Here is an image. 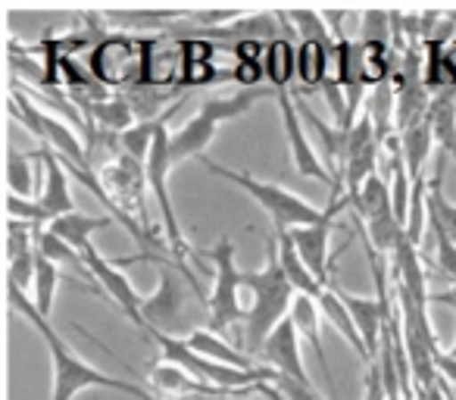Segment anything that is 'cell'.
<instances>
[{"mask_svg": "<svg viewBox=\"0 0 456 400\" xmlns=\"http://www.w3.org/2000/svg\"><path fill=\"white\" fill-rule=\"evenodd\" d=\"M38 157V153H22V151H13L10 147L7 151V182H10V194L16 197H28L35 188V178L32 176H45V163H41V169L32 172V159Z\"/></svg>", "mask_w": 456, "mask_h": 400, "instance_id": "cell-25", "label": "cell"}, {"mask_svg": "<svg viewBox=\"0 0 456 400\" xmlns=\"http://www.w3.org/2000/svg\"><path fill=\"white\" fill-rule=\"evenodd\" d=\"M435 363H437V372H441V379L444 381H453V385H456V360H453V356H447L444 350H437Z\"/></svg>", "mask_w": 456, "mask_h": 400, "instance_id": "cell-34", "label": "cell"}, {"mask_svg": "<svg viewBox=\"0 0 456 400\" xmlns=\"http://www.w3.org/2000/svg\"><path fill=\"white\" fill-rule=\"evenodd\" d=\"M144 331H163V335H175L188 325L184 319V288L172 269L159 273V285L151 298H144Z\"/></svg>", "mask_w": 456, "mask_h": 400, "instance_id": "cell-7", "label": "cell"}, {"mask_svg": "<svg viewBox=\"0 0 456 400\" xmlns=\"http://www.w3.org/2000/svg\"><path fill=\"white\" fill-rule=\"evenodd\" d=\"M335 223H319V225H304V229H288L297 244V254L304 257V263L310 266V273L322 282L325 288L335 285L331 279V260H329V235Z\"/></svg>", "mask_w": 456, "mask_h": 400, "instance_id": "cell-16", "label": "cell"}, {"mask_svg": "<svg viewBox=\"0 0 456 400\" xmlns=\"http://www.w3.org/2000/svg\"><path fill=\"white\" fill-rule=\"evenodd\" d=\"M116 219L113 216H88V213H69V216H60L51 223V232L57 238H63L69 248L85 250L91 244V235L101 229H110Z\"/></svg>", "mask_w": 456, "mask_h": 400, "instance_id": "cell-20", "label": "cell"}, {"mask_svg": "<svg viewBox=\"0 0 456 400\" xmlns=\"http://www.w3.org/2000/svg\"><path fill=\"white\" fill-rule=\"evenodd\" d=\"M428 219H431V229H435V254H437V266L444 269V275L447 279H453L456 282V244L450 241V235H447V229L441 225V219L431 213V207H428Z\"/></svg>", "mask_w": 456, "mask_h": 400, "instance_id": "cell-29", "label": "cell"}, {"mask_svg": "<svg viewBox=\"0 0 456 400\" xmlns=\"http://www.w3.org/2000/svg\"><path fill=\"white\" fill-rule=\"evenodd\" d=\"M94 72L103 82H128L132 76H144V45L134 51L132 41L126 38H107L94 51Z\"/></svg>", "mask_w": 456, "mask_h": 400, "instance_id": "cell-12", "label": "cell"}, {"mask_svg": "<svg viewBox=\"0 0 456 400\" xmlns=\"http://www.w3.org/2000/svg\"><path fill=\"white\" fill-rule=\"evenodd\" d=\"M403 400H416V388H412L410 394H403Z\"/></svg>", "mask_w": 456, "mask_h": 400, "instance_id": "cell-35", "label": "cell"}, {"mask_svg": "<svg viewBox=\"0 0 456 400\" xmlns=\"http://www.w3.org/2000/svg\"><path fill=\"white\" fill-rule=\"evenodd\" d=\"M447 400H456V397H453V394H450V391H447Z\"/></svg>", "mask_w": 456, "mask_h": 400, "instance_id": "cell-37", "label": "cell"}, {"mask_svg": "<svg viewBox=\"0 0 456 400\" xmlns=\"http://www.w3.org/2000/svg\"><path fill=\"white\" fill-rule=\"evenodd\" d=\"M275 94H279L275 88H244L232 97H207L200 103V113H207L213 122H228L248 113L260 97H275Z\"/></svg>", "mask_w": 456, "mask_h": 400, "instance_id": "cell-22", "label": "cell"}, {"mask_svg": "<svg viewBox=\"0 0 456 400\" xmlns=\"http://www.w3.org/2000/svg\"><path fill=\"white\" fill-rule=\"evenodd\" d=\"M241 285L250 294L248 306H244L248 310V319H244L248 322V354H260L263 344L269 341V335L291 316L294 298H297L285 269H281L275 235L266 241V263H263V269L241 273Z\"/></svg>", "mask_w": 456, "mask_h": 400, "instance_id": "cell-2", "label": "cell"}, {"mask_svg": "<svg viewBox=\"0 0 456 400\" xmlns=\"http://www.w3.org/2000/svg\"><path fill=\"white\" fill-rule=\"evenodd\" d=\"M331 291L338 294V298L344 300V306L350 310V316H354L356 329H360L362 335V344H366L369 356H372L375 363V354H381V335H385V325H387V316L394 313L391 304H385V300H372V298H356V294H347L341 285H331Z\"/></svg>", "mask_w": 456, "mask_h": 400, "instance_id": "cell-10", "label": "cell"}, {"mask_svg": "<svg viewBox=\"0 0 456 400\" xmlns=\"http://www.w3.org/2000/svg\"><path fill=\"white\" fill-rule=\"evenodd\" d=\"M228 400H241V397H228Z\"/></svg>", "mask_w": 456, "mask_h": 400, "instance_id": "cell-38", "label": "cell"}, {"mask_svg": "<svg viewBox=\"0 0 456 400\" xmlns=\"http://www.w3.org/2000/svg\"><path fill=\"white\" fill-rule=\"evenodd\" d=\"M288 20L294 22V29L300 32V41H316V45H335L325 29V16H319L316 10H291Z\"/></svg>", "mask_w": 456, "mask_h": 400, "instance_id": "cell-27", "label": "cell"}, {"mask_svg": "<svg viewBox=\"0 0 456 400\" xmlns=\"http://www.w3.org/2000/svg\"><path fill=\"white\" fill-rule=\"evenodd\" d=\"M151 385L157 388V391L163 394H175V397H191V394H200V397H219V400H228L235 397L232 391H225V388H216V385H207V381L194 379L191 372H184L182 366H175V363H166L159 360L157 366H151Z\"/></svg>", "mask_w": 456, "mask_h": 400, "instance_id": "cell-15", "label": "cell"}, {"mask_svg": "<svg viewBox=\"0 0 456 400\" xmlns=\"http://www.w3.org/2000/svg\"><path fill=\"white\" fill-rule=\"evenodd\" d=\"M263 72H266L269 88H288L297 78V47L288 38L266 41V47H263Z\"/></svg>", "mask_w": 456, "mask_h": 400, "instance_id": "cell-18", "label": "cell"}, {"mask_svg": "<svg viewBox=\"0 0 456 400\" xmlns=\"http://www.w3.org/2000/svg\"><path fill=\"white\" fill-rule=\"evenodd\" d=\"M260 356L266 360V366H273L279 375L310 385V375H306V369H304V356H300L297 325H294L291 316H288L285 322L269 335V341L263 344Z\"/></svg>", "mask_w": 456, "mask_h": 400, "instance_id": "cell-11", "label": "cell"}, {"mask_svg": "<svg viewBox=\"0 0 456 400\" xmlns=\"http://www.w3.org/2000/svg\"><path fill=\"white\" fill-rule=\"evenodd\" d=\"M38 159L45 163V176H41V191H38V200L41 207L47 210V216L60 219V216H69V213H76V200H72L69 194V172H66L63 159L57 157V153L51 151L47 144H41Z\"/></svg>", "mask_w": 456, "mask_h": 400, "instance_id": "cell-9", "label": "cell"}, {"mask_svg": "<svg viewBox=\"0 0 456 400\" xmlns=\"http://www.w3.org/2000/svg\"><path fill=\"white\" fill-rule=\"evenodd\" d=\"M447 356H453V360H456V341H453V347L447 350Z\"/></svg>", "mask_w": 456, "mask_h": 400, "instance_id": "cell-36", "label": "cell"}, {"mask_svg": "<svg viewBox=\"0 0 456 400\" xmlns=\"http://www.w3.org/2000/svg\"><path fill=\"white\" fill-rule=\"evenodd\" d=\"M216 128H219V122H213L207 113H200L197 110L194 116H191L188 122H182V128L178 132H169V159H172V169H175L178 163H184V159L191 157H207V147L209 141L216 138Z\"/></svg>", "mask_w": 456, "mask_h": 400, "instance_id": "cell-14", "label": "cell"}, {"mask_svg": "<svg viewBox=\"0 0 456 400\" xmlns=\"http://www.w3.org/2000/svg\"><path fill=\"white\" fill-rule=\"evenodd\" d=\"M428 207H431V213L441 219L444 229H447L450 241L456 244V204H450L447 197H444V159L437 163L435 178L428 182Z\"/></svg>", "mask_w": 456, "mask_h": 400, "instance_id": "cell-26", "label": "cell"}, {"mask_svg": "<svg viewBox=\"0 0 456 400\" xmlns=\"http://www.w3.org/2000/svg\"><path fill=\"white\" fill-rule=\"evenodd\" d=\"M10 306H13L16 313H22V316L35 325V331L45 338L47 350H51V360H53V397L51 400H76V394H82L85 388H110V391L128 394V397H134V400H163L153 391H147L144 385H138V381L116 379V375H107V372H101V369L88 366L85 360H78L69 350V344L60 338V331L51 325V319L35 310V300H28L22 288L10 285Z\"/></svg>", "mask_w": 456, "mask_h": 400, "instance_id": "cell-1", "label": "cell"}, {"mask_svg": "<svg viewBox=\"0 0 456 400\" xmlns=\"http://www.w3.org/2000/svg\"><path fill=\"white\" fill-rule=\"evenodd\" d=\"M279 391L285 394L288 400H322L316 391H313V385H304V381H294V379H285V375H279Z\"/></svg>", "mask_w": 456, "mask_h": 400, "instance_id": "cell-32", "label": "cell"}, {"mask_svg": "<svg viewBox=\"0 0 456 400\" xmlns=\"http://www.w3.org/2000/svg\"><path fill=\"white\" fill-rule=\"evenodd\" d=\"M291 319H294V325H297V335L304 338V341L313 347V354H316L319 369H322L325 381H329L331 400H338L335 375H331L329 356H325V344H322V310H319V304L313 298H304V294H297V298H294V306H291Z\"/></svg>", "mask_w": 456, "mask_h": 400, "instance_id": "cell-13", "label": "cell"}, {"mask_svg": "<svg viewBox=\"0 0 456 400\" xmlns=\"http://www.w3.org/2000/svg\"><path fill=\"white\" fill-rule=\"evenodd\" d=\"M319 304V310H322V316H325V322H331L338 331H341V338L344 341H350V347L356 350V354L362 356L366 363H372V356H369V350H366V344H362V335H360V329H356V322H354V316H350V310L344 306V300L338 298L331 288H325V294L316 300Z\"/></svg>", "mask_w": 456, "mask_h": 400, "instance_id": "cell-21", "label": "cell"}, {"mask_svg": "<svg viewBox=\"0 0 456 400\" xmlns=\"http://www.w3.org/2000/svg\"><path fill=\"white\" fill-rule=\"evenodd\" d=\"M200 257L213 260L216 266V282H213V291L207 298V313H209V331H225L232 325H238L241 319H248V310H244V300H241V269L235 266V244L228 241V238H219L216 248L203 250Z\"/></svg>", "mask_w": 456, "mask_h": 400, "instance_id": "cell-4", "label": "cell"}, {"mask_svg": "<svg viewBox=\"0 0 456 400\" xmlns=\"http://www.w3.org/2000/svg\"><path fill=\"white\" fill-rule=\"evenodd\" d=\"M188 344L197 350V354L207 356V360H213V363H225V366H235V369H254L250 356H244L241 350H235L228 341H222V338L216 335V331H209V329L191 331Z\"/></svg>", "mask_w": 456, "mask_h": 400, "instance_id": "cell-23", "label": "cell"}, {"mask_svg": "<svg viewBox=\"0 0 456 400\" xmlns=\"http://www.w3.org/2000/svg\"><path fill=\"white\" fill-rule=\"evenodd\" d=\"M7 213H10V219H16V223H26V225H35V229H45V225H51V216H47L45 207H41L38 200H28V197L10 194L7 197Z\"/></svg>", "mask_w": 456, "mask_h": 400, "instance_id": "cell-28", "label": "cell"}, {"mask_svg": "<svg viewBox=\"0 0 456 400\" xmlns=\"http://www.w3.org/2000/svg\"><path fill=\"white\" fill-rule=\"evenodd\" d=\"M275 101H279V110H281V122H285V135H288V151H291V163L294 169L300 172V176L313 178V182H325V184H335V178H331V172L325 169L322 157H319V151L310 144V138L304 135V126H300V110H297V101H294V94L288 88H281L279 94H275Z\"/></svg>", "mask_w": 456, "mask_h": 400, "instance_id": "cell-6", "label": "cell"}, {"mask_svg": "<svg viewBox=\"0 0 456 400\" xmlns=\"http://www.w3.org/2000/svg\"><path fill=\"white\" fill-rule=\"evenodd\" d=\"M35 310L41 316L51 319V310H53V298H57V285H60V269L53 260H47L45 254L38 250L35 257Z\"/></svg>", "mask_w": 456, "mask_h": 400, "instance_id": "cell-24", "label": "cell"}, {"mask_svg": "<svg viewBox=\"0 0 456 400\" xmlns=\"http://www.w3.org/2000/svg\"><path fill=\"white\" fill-rule=\"evenodd\" d=\"M275 241H279V260H281V269H285L288 282L294 285V291L304 294V298H313L319 300L325 294V285L310 273V266L304 263V257L297 254V244H294L291 232L281 229L275 232Z\"/></svg>", "mask_w": 456, "mask_h": 400, "instance_id": "cell-17", "label": "cell"}, {"mask_svg": "<svg viewBox=\"0 0 456 400\" xmlns=\"http://www.w3.org/2000/svg\"><path fill=\"white\" fill-rule=\"evenodd\" d=\"M82 254H85V263H88L91 275H94V282L101 285V291L107 294L110 300H116V306H119V310L126 313V316L132 319L141 331H144V313H141L144 298H141V294L132 288L128 275L122 273L116 263H110L107 257H101V250H97L94 244H88Z\"/></svg>", "mask_w": 456, "mask_h": 400, "instance_id": "cell-8", "label": "cell"}, {"mask_svg": "<svg viewBox=\"0 0 456 400\" xmlns=\"http://www.w3.org/2000/svg\"><path fill=\"white\" fill-rule=\"evenodd\" d=\"M200 163L207 166L209 172H216L219 178H225V182H232V184H238V188L248 191L256 204L269 213V219L275 223V232L304 229V225H319V223H335V213L347 204V200H335L329 210H319L316 204H310V200H304V197L291 194V191L281 188V184L260 182V178H254L250 172L225 169V166L216 163V159H209V157H200Z\"/></svg>", "mask_w": 456, "mask_h": 400, "instance_id": "cell-3", "label": "cell"}, {"mask_svg": "<svg viewBox=\"0 0 456 400\" xmlns=\"http://www.w3.org/2000/svg\"><path fill=\"white\" fill-rule=\"evenodd\" d=\"M400 144H403V159H406V169H410L412 184L425 182L422 166H425V159H428V153H431V144H435V126H431L428 113L403 128V138H400Z\"/></svg>", "mask_w": 456, "mask_h": 400, "instance_id": "cell-19", "label": "cell"}, {"mask_svg": "<svg viewBox=\"0 0 456 400\" xmlns=\"http://www.w3.org/2000/svg\"><path fill=\"white\" fill-rule=\"evenodd\" d=\"M362 400H387L385 379H381V366H379V363H369V375H366V394H362Z\"/></svg>", "mask_w": 456, "mask_h": 400, "instance_id": "cell-33", "label": "cell"}, {"mask_svg": "<svg viewBox=\"0 0 456 400\" xmlns=\"http://www.w3.org/2000/svg\"><path fill=\"white\" fill-rule=\"evenodd\" d=\"M97 119H101L103 128H110V132H126V128H132V103L126 101H101L94 107Z\"/></svg>", "mask_w": 456, "mask_h": 400, "instance_id": "cell-30", "label": "cell"}, {"mask_svg": "<svg viewBox=\"0 0 456 400\" xmlns=\"http://www.w3.org/2000/svg\"><path fill=\"white\" fill-rule=\"evenodd\" d=\"M10 113H13L16 119H20L22 126H26L28 132L41 141V144L51 147L57 157L69 159V163H76V166H88V169H91L88 151H85V144L76 138L72 126H66L63 119L51 116L47 110L35 107V103L28 101V91L16 88V85H13V94H10Z\"/></svg>", "mask_w": 456, "mask_h": 400, "instance_id": "cell-5", "label": "cell"}, {"mask_svg": "<svg viewBox=\"0 0 456 400\" xmlns=\"http://www.w3.org/2000/svg\"><path fill=\"white\" fill-rule=\"evenodd\" d=\"M385 22H391V13H362V45L366 47H387V29Z\"/></svg>", "mask_w": 456, "mask_h": 400, "instance_id": "cell-31", "label": "cell"}]
</instances>
